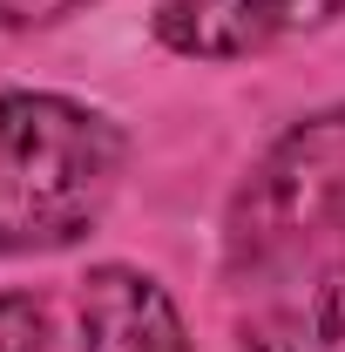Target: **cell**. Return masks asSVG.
<instances>
[{
	"mask_svg": "<svg viewBox=\"0 0 345 352\" xmlns=\"http://www.w3.org/2000/svg\"><path fill=\"white\" fill-rule=\"evenodd\" d=\"M0 352H54V311L41 292L27 285L0 292Z\"/></svg>",
	"mask_w": 345,
	"mask_h": 352,
	"instance_id": "8992f818",
	"label": "cell"
},
{
	"mask_svg": "<svg viewBox=\"0 0 345 352\" xmlns=\"http://www.w3.org/2000/svg\"><path fill=\"white\" fill-rule=\"evenodd\" d=\"M325 251H345V102L285 122L230 183L216 223V264L230 292Z\"/></svg>",
	"mask_w": 345,
	"mask_h": 352,
	"instance_id": "7a4b0ae2",
	"label": "cell"
},
{
	"mask_svg": "<svg viewBox=\"0 0 345 352\" xmlns=\"http://www.w3.org/2000/svg\"><path fill=\"white\" fill-rule=\"evenodd\" d=\"M237 352H345V251L304 258L237 292Z\"/></svg>",
	"mask_w": 345,
	"mask_h": 352,
	"instance_id": "277c9868",
	"label": "cell"
},
{
	"mask_svg": "<svg viewBox=\"0 0 345 352\" xmlns=\"http://www.w3.org/2000/svg\"><path fill=\"white\" fill-rule=\"evenodd\" d=\"M88 7H102V0H0V34H47Z\"/></svg>",
	"mask_w": 345,
	"mask_h": 352,
	"instance_id": "52a82bcc",
	"label": "cell"
},
{
	"mask_svg": "<svg viewBox=\"0 0 345 352\" xmlns=\"http://www.w3.org/2000/svg\"><path fill=\"white\" fill-rule=\"evenodd\" d=\"M129 176V129L68 88H0V264L88 244Z\"/></svg>",
	"mask_w": 345,
	"mask_h": 352,
	"instance_id": "6da1fadb",
	"label": "cell"
},
{
	"mask_svg": "<svg viewBox=\"0 0 345 352\" xmlns=\"http://www.w3.org/2000/svg\"><path fill=\"white\" fill-rule=\"evenodd\" d=\"M75 332L82 352H190V325L176 292L142 264L102 258L75 285Z\"/></svg>",
	"mask_w": 345,
	"mask_h": 352,
	"instance_id": "5b68a950",
	"label": "cell"
},
{
	"mask_svg": "<svg viewBox=\"0 0 345 352\" xmlns=\"http://www.w3.org/2000/svg\"><path fill=\"white\" fill-rule=\"evenodd\" d=\"M339 14L345 0H156L149 34L176 61L237 68V61H264L278 47L325 34Z\"/></svg>",
	"mask_w": 345,
	"mask_h": 352,
	"instance_id": "3957f363",
	"label": "cell"
}]
</instances>
